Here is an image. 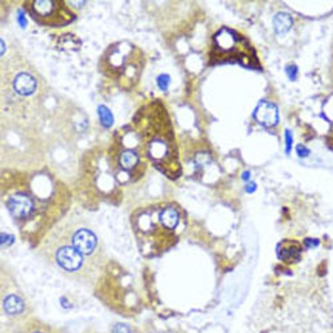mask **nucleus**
Returning a JSON list of instances; mask_svg holds the SVG:
<instances>
[{"mask_svg": "<svg viewBox=\"0 0 333 333\" xmlns=\"http://www.w3.org/2000/svg\"><path fill=\"white\" fill-rule=\"evenodd\" d=\"M210 63H238L249 69H261L256 50L243 35L228 28H223L213 37Z\"/></svg>", "mask_w": 333, "mask_h": 333, "instance_id": "1", "label": "nucleus"}, {"mask_svg": "<svg viewBox=\"0 0 333 333\" xmlns=\"http://www.w3.org/2000/svg\"><path fill=\"white\" fill-rule=\"evenodd\" d=\"M68 241L60 242L55 249V258L57 263L63 270L75 272L84 264L85 256L74 247L68 238Z\"/></svg>", "mask_w": 333, "mask_h": 333, "instance_id": "2", "label": "nucleus"}, {"mask_svg": "<svg viewBox=\"0 0 333 333\" xmlns=\"http://www.w3.org/2000/svg\"><path fill=\"white\" fill-rule=\"evenodd\" d=\"M69 238L72 245L85 256L92 255L99 247V239L95 232L88 227L73 229Z\"/></svg>", "mask_w": 333, "mask_h": 333, "instance_id": "3", "label": "nucleus"}, {"mask_svg": "<svg viewBox=\"0 0 333 333\" xmlns=\"http://www.w3.org/2000/svg\"><path fill=\"white\" fill-rule=\"evenodd\" d=\"M8 210L16 219H26L34 211V204L30 196L18 193L10 196L7 202Z\"/></svg>", "mask_w": 333, "mask_h": 333, "instance_id": "4", "label": "nucleus"}, {"mask_svg": "<svg viewBox=\"0 0 333 333\" xmlns=\"http://www.w3.org/2000/svg\"><path fill=\"white\" fill-rule=\"evenodd\" d=\"M58 2L53 1H49V0H45V1H35L32 2V13L33 15L36 18L37 20H40L41 22H56L55 18L60 21L59 18L55 16L56 12H61L62 11L61 7L57 5ZM66 10V9H65ZM65 11V10H64Z\"/></svg>", "mask_w": 333, "mask_h": 333, "instance_id": "5", "label": "nucleus"}, {"mask_svg": "<svg viewBox=\"0 0 333 333\" xmlns=\"http://www.w3.org/2000/svg\"><path fill=\"white\" fill-rule=\"evenodd\" d=\"M254 117L260 125L272 128L279 123L278 108L274 103L262 101L258 103L254 112Z\"/></svg>", "mask_w": 333, "mask_h": 333, "instance_id": "6", "label": "nucleus"}, {"mask_svg": "<svg viewBox=\"0 0 333 333\" xmlns=\"http://www.w3.org/2000/svg\"><path fill=\"white\" fill-rule=\"evenodd\" d=\"M302 251L301 244L298 241L286 240L279 244L277 255L279 259L286 263H296L301 259Z\"/></svg>", "mask_w": 333, "mask_h": 333, "instance_id": "7", "label": "nucleus"}, {"mask_svg": "<svg viewBox=\"0 0 333 333\" xmlns=\"http://www.w3.org/2000/svg\"><path fill=\"white\" fill-rule=\"evenodd\" d=\"M14 88L19 95L28 96L35 92L37 82L35 78L28 73H20L14 81Z\"/></svg>", "mask_w": 333, "mask_h": 333, "instance_id": "8", "label": "nucleus"}, {"mask_svg": "<svg viewBox=\"0 0 333 333\" xmlns=\"http://www.w3.org/2000/svg\"><path fill=\"white\" fill-rule=\"evenodd\" d=\"M293 25L291 16L286 12H279L274 18V26L277 34H286Z\"/></svg>", "mask_w": 333, "mask_h": 333, "instance_id": "9", "label": "nucleus"}, {"mask_svg": "<svg viewBox=\"0 0 333 333\" xmlns=\"http://www.w3.org/2000/svg\"><path fill=\"white\" fill-rule=\"evenodd\" d=\"M160 219L161 224L168 229H174L179 224V215L173 208H167L161 212Z\"/></svg>", "mask_w": 333, "mask_h": 333, "instance_id": "10", "label": "nucleus"}, {"mask_svg": "<svg viewBox=\"0 0 333 333\" xmlns=\"http://www.w3.org/2000/svg\"><path fill=\"white\" fill-rule=\"evenodd\" d=\"M4 308L8 314H17L23 311L24 305L20 297L11 295L7 297L4 301Z\"/></svg>", "mask_w": 333, "mask_h": 333, "instance_id": "11", "label": "nucleus"}, {"mask_svg": "<svg viewBox=\"0 0 333 333\" xmlns=\"http://www.w3.org/2000/svg\"><path fill=\"white\" fill-rule=\"evenodd\" d=\"M58 46L62 50L76 51L80 48L81 42L79 39L72 34H67L60 38Z\"/></svg>", "mask_w": 333, "mask_h": 333, "instance_id": "12", "label": "nucleus"}, {"mask_svg": "<svg viewBox=\"0 0 333 333\" xmlns=\"http://www.w3.org/2000/svg\"><path fill=\"white\" fill-rule=\"evenodd\" d=\"M138 161V154L133 150H126L122 153L120 157V164L125 170L133 169L137 165Z\"/></svg>", "mask_w": 333, "mask_h": 333, "instance_id": "13", "label": "nucleus"}, {"mask_svg": "<svg viewBox=\"0 0 333 333\" xmlns=\"http://www.w3.org/2000/svg\"><path fill=\"white\" fill-rule=\"evenodd\" d=\"M98 112L101 124L105 128H110L113 124V116L110 110L105 105L98 107Z\"/></svg>", "mask_w": 333, "mask_h": 333, "instance_id": "14", "label": "nucleus"}, {"mask_svg": "<svg viewBox=\"0 0 333 333\" xmlns=\"http://www.w3.org/2000/svg\"><path fill=\"white\" fill-rule=\"evenodd\" d=\"M170 80V77L167 74H161L159 76L158 79H157V82H158V87L161 91L165 92L167 90Z\"/></svg>", "mask_w": 333, "mask_h": 333, "instance_id": "15", "label": "nucleus"}, {"mask_svg": "<svg viewBox=\"0 0 333 333\" xmlns=\"http://www.w3.org/2000/svg\"><path fill=\"white\" fill-rule=\"evenodd\" d=\"M293 144V135L292 132L289 130H286L285 131V145H286V153L287 154H289L291 148H292Z\"/></svg>", "mask_w": 333, "mask_h": 333, "instance_id": "16", "label": "nucleus"}, {"mask_svg": "<svg viewBox=\"0 0 333 333\" xmlns=\"http://www.w3.org/2000/svg\"><path fill=\"white\" fill-rule=\"evenodd\" d=\"M286 72L289 79L291 81L296 80L297 75V67L294 65L287 66L286 67Z\"/></svg>", "mask_w": 333, "mask_h": 333, "instance_id": "17", "label": "nucleus"}, {"mask_svg": "<svg viewBox=\"0 0 333 333\" xmlns=\"http://www.w3.org/2000/svg\"><path fill=\"white\" fill-rule=\"evenodd\" d=\"M296 152L300 158H306V157L309 156L310 154L309 148L306 147L305 145L301 144H299L298 145L296 146Z\"/></svg>", "mask_w": 333, "mask_h": 333, "instance_id": "18", "label": "nucleus"}, {"mask_svg": "<svg viewBox=\"0 0 333 333\" xmlns=\"http://www.w3.org/2000/svg\"><path fill=\"white\" fill-rule=\"evenodd\" d=\"M113 333H130L129 328L123 324H118L113 328Z\"/></svg>", "mask_w": 333, "mask_h": 333, "instance_id": "19", "label": "nucleus"}, {"mask_svg": "<svg viewBox=\"0 0 333 333\" xmlns=\"http://www.w3.org/2000/svg\"><path fill=\"white\" fill-rule=\"evenodd\" d=\"M14 241V238L11 237L10 235H5V237H3V235H1V247H3V245L7 246L11 245V243Z\"/></svg>", "mask_w": 333, "mask_h": 333, "instance_id": "20", "label": "nucleus"}, {"mask_svg": "<svg viewBox=\"0 0 333 333\" xmlns=\"http://www.w3.org/2000/svg\"><path fill=\"white\" fill-rule=\"evenodd\" d=\"M18 21L22 28H25L27 25V20L25 17L24 12L22 11H18Z\"/></svg>", "mask_w": 333, "mask_h": 333, "instance_id": "21", "label": "nucleus"}, {"mask_svg": "<svg viewBox=\"0 0 333 333\" xmlns=\"http://www.w3.org/2000/svg\"><path fill=\"white\" fill-rule=\"evenodd\" d=\"M320 242L316 239L307 238L305 240V244L309 248L316 247L319 245Z\"/></svg>", "mask_w": 333, "mask_h": 333, "instance_id": "22", "label": "nucleus"}, {"mask_svg": "<svg viewBox=\"0 0 333 333\" xmlns=\"http://www.w3.org/2000/svg\"><path fill=\"white\" fill-rule=\"evenodd\" d=\"M256 188H257L256 184L253 183V182H251V183L248 184L246 186L245 191H247V193H252L256 191Z\"/></svg>", "mask_w": 333, "mask_h": 333, "instance_id": "23", "label": "nucleus"}, {"mask_svg": "<svg viewBox=\"0 0 333 333\" xmlns=\"http://www.w3.org/2000/svg\"><path fill=\"white\" fill-rule=\"evenodd\" d=\"M250 177H251V173H250L249 171H246L242 174L241 178L244 181H249Z\"/></svg>", "mask_w": 333, "mask_h": 333, "instance_id": "24", "label": "nucleus"}, {"mask_svg": "<svg viewBox=\"0 0 333 333\" xmlns=\"http://www.w3.org/2000/svg\"></svg>", "mask_w": 333, "mask_h": 333, "instance_id": "25", "label": "nucleus"}]
</instances>
